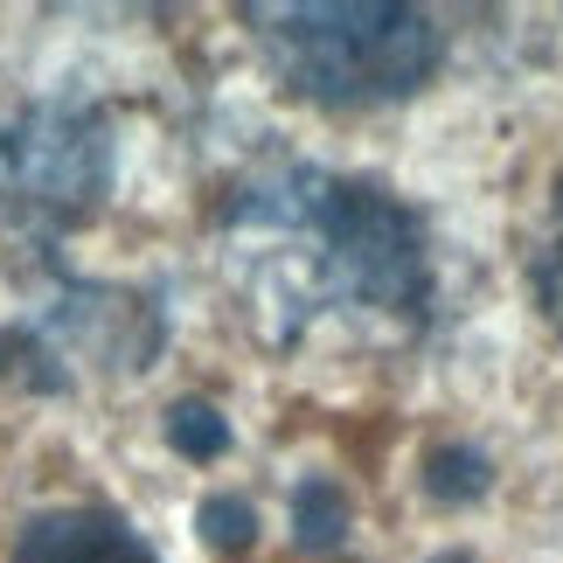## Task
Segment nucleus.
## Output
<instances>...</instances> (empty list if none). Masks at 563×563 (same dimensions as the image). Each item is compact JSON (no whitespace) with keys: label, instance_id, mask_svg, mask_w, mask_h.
I'll return each mask as SVG.
<instances>
[{"label":"nucleus","instance_id":"f257e3e1","mask_svg":"<svg viewBox=\"0 0 563 563\" xmlns=\"http://www.w3.org/2000/svg\"><path fill=\"white\" fill-rule=\"evenodd\" d=\"M230 223L299 244L307 286L320 299L397 320H424L431 307L424 223L376 181L328 175V167H265L230 195Z\"/></svg>","mask_w":563,"mask_h":563},{"label":"nucleus","instance_id":"f03ea898","mask_svg":"<svg viewBox=\"0 0 563 563\" xmlns=\"http://www.w3.org/2000/svg\"><path fill=\"white\" fill-rule=\"evenodd\" d=\"M244 21L272 77L292 98L334 112L424 91L445 56L439 21L404 0H251Z\"/></svg>","mask_w":563,"mask_h":563},{"label":"nucleus","instance_id":"7ed1b4c3","mask_svg":"<svg viewBox=\"0 0 563 563\" xmlns=\"http://www.w3.org/2000/svg\"><path fill=\"white\" fill-rule=\"evenodd\" d=\"M119 140L91 98H21L0 112V216L29 236L91 223L112 195Z\"/></svg>","mask_w":563,"mask_h":563},{"label":"nucleus","instance_id":"20e7f679","mask_svg":"<svg viewBox=\"0 0 563 563\" xmlns=\"http://www.w3.org/2000/svg\"><path fill=\"white\" fill-rule=\"evenodd\" d=\"M35 334L63 362H104V369H146L167 341L161 313L140 292H119V286H63L42 307Z\"/></svg>","mask_w":563,"mask_h":563},{"label":"nucleus","instance_id":"39448f33","mask_svg":"<svg viewBox=\"0 0 563 563\" xmlns=\"http://www.w3.org/2000/svg\"><path fill=\"white\" fill-rule=\"evenodd\" d=\"M14 563H161L112 508H49L21 529Z\"/></svg>","mask_w":563,"mask_h":563},{"label":"nucleus","instance_id":"423d86ee","mask_svg":"<svg viewBox=\"0 0 563 563\" xmlns=\"http://www.w3.org/2000/svg\"><path fill=\"white\" fill-rule=\"evenodd\" d=\"M341 536H349V494H341L334 481H320V473L299 481V494H292V543L328 556V550H341Z\"/></svg>","mask_w":563,"mask_h":563},{"label":"nucleus","instance_id":"0eeeda50","mask_svg":"<svg viewBox=\"0 0 563 563\" xmlns=\"http://www.w3.org/2000/svg\"><path fill=\"white\" fill-rule=\"evenodd\" d=\"M487 487H494L487 452H473V445H431L424 452V494H431V501L466 508V501H481Z\"/></svg>","mask_w":563,"mask_h":563},{"label":"nucleus","instance_id":"6e6552de","mask_svg":"<svg viewBox=\"0 0 563 563\" xmlns=\"http://www.w3.org/2000/svg\"><path fill=\"white\" fill-rule=\"evenodd\" d=\"M0 376L21 383V389H70L63 355H56L35 328H8V334H0Z\"/></svg>","mask_w":563,"mask_h":563},{"label":"nucleus","instance_id":"1a4fd4ad","mask_svg":"<svg viewBox=\"0 0 563 563\" xmlns=\"http://www.w3.org/2000/svg\"><path fill=\"white\" fill-rule=\"evenodd\" d=\"M167 445H175L181 460H223V452H230L223 410L202 404V397H181L175 410H167Z\"/></svg>","mask_w":563,"mask_h":563},{"label":"nucleus","instance_id":"9d476101","mask_svg":"<svg viewBox=\"0 0 563 563\" xmlns=\"http://www.w3.org/2000/svg\"><path fill=\"white\" fill-rule=\"evenodd\" d=\"M529 286H536V307H543L556 328H563V181H556V195H550V223H543V236H536Z\"/></svg>","mask_w":563,"mask_h":563},{"label":"nucleus","instance_id":"9b49d317","mask_svg":"<svg viewBox=\"0 0 563 563\" xmlns=\"http://www.w3.org/2000/svg\"><path fill=\"white\" fill-rule=\"evenodd\" d=\"M195 529H202V543L223 550V556H236V550L257 543V515H251L244 494H209L202 515H195Z\"/></svg>","mask_w":563,"mask_h":563},{"label":"nucleus","instance_id":"f8f14e48","mask_svg":"<svg viewBox=\"0 0 563 563\" xmlns=\"http://www.w3.org/2000/svg\"><path fill=\"white\" fill-rule=\"evenodd\" d=\"M431 563H473V556H460V550H445V556H431Z\"/></svg>","mask_w":563,"mask_h":563}]
</instances>
